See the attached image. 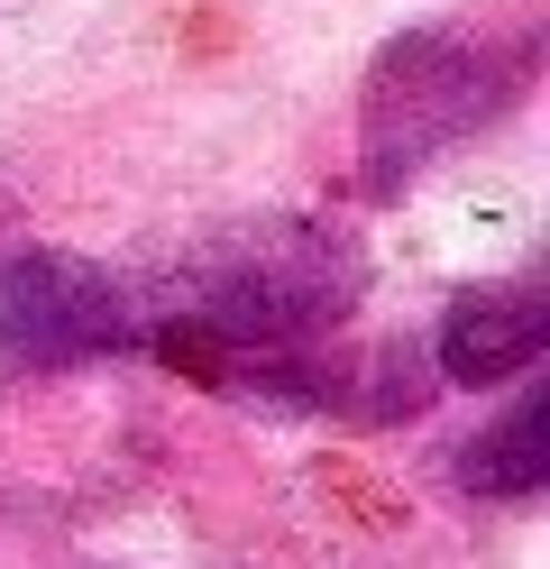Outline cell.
Listing matches in <instances>:
<instances>
[{"mask_svg":"<svg viewBox=\"0 0 550 569\" xmlns=\"http://www.w3.org/2000/svg\"><path fill=\"white\" fill-rule=\"evenodd\" d=\"M358 284H367V258L340 221L248 211V221L193 239L174 267L138 276V312H147V349L166 368L220 377L239 359L340 331L358 312Z\"/></svg>","mask_w":550,"mask_h":569,"instance_id":"cell-1","label":"cell"},{"mask_svg":"<svg viewBox=\"0 0 550 569\" xmlns=\"http://www.w3.org/2000/svg\"><path fill=\"white\" fill-rule=\"evenodd\" d=\"M550 56V10L541 0H477V10L422 19L377 47L358 83V184L403 193L431 166L477 148L496 120H513L541 83Z\"/></svg>","mask_w":550,"mask_h":569,"instance_id":"cell-2","label":"cell"},{"mask_svg":"<svg viewBox=\"0 0 550 569\" xmlns=\"http://www.w3.org/2000/svg\"><path fill=\"white\" fill-rule=\"evenodd\" d=\"M129 349H147L138 276L73 248H19L0 267V377H64Z\"/></svg>","mask_w":550,"mask_h":569,"instance_id":"cell-3","label":"cell"},{"mask_svg":"<svg viewBox=\"0 0 550 569\" xmlns=\"http://www.w3.org/2000/svg\"><path fill=\"white\" fill-rule=\"evenodd\" d=\"M550 359V284L541 276H487L440 312L431 377L440 386H513Z\"/></svg>","mask_w":550,"mask_h":569,"instance_id":"cell-4","label":"cell"},{"mask_svg":"<svg viewBox=\"0 0 550 569\" xmlns=\"http://www.w3.org/2000/svg\"><path fill=\"white\" fill-rule=\"evenodd\" d=\"M459 487L496 496V506H523V496L550 487V386H541V368L513 377L496 422H477V441L459 450Z\"/></svg>","mask_w":550,"mask_h":569,"instance_id":"cell-5","label":"cell"}]
</instances>
